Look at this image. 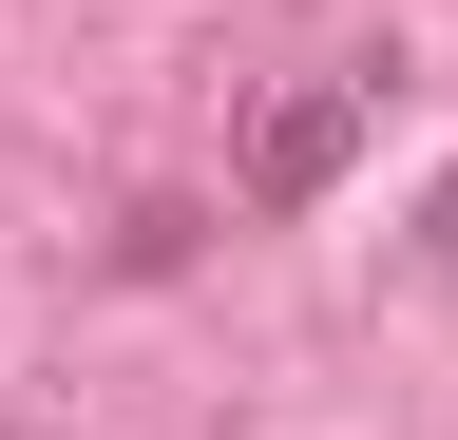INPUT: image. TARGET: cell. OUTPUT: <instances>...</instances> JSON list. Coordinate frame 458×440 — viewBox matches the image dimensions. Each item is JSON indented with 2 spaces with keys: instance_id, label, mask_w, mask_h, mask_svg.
Segmentation results:
<instances>
[{
  "instance_id": "1",
  "label": "cell",
  "mask_w": 458,
  "mask_h": 440,
  "mask_svg": "<svg viewBox=\"0 0 458 440\" xmlns=\"http://www.w3.org/2000/svg\"><path fill=\"white\" fill-rule=\"evenodd\" d=\"M344 134H363V77H325V96H286V116L249 134V211H306L344 173Z\"/></svg>"
},
{
  "instance_id": "2",
  "label": "cell",
  "mask_w": 458,
  "mask_h": 440,
  "mask_svg": "<svg viewBox=\"0 0 458 440\" xmlns=\"http://www.w3.org/2000/svg\"><path fill=\"white\" fill-rule=\"evenodd\" d=\"M439 268H458V173H439Z\"/></svg>"
}]
</instances>
